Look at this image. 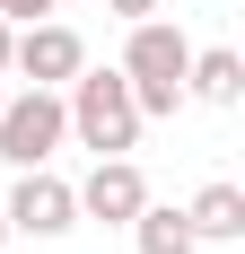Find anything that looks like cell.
Here are the masks:
<instances>
[{
    "instance_id": "52a82bcc",
    "label": "cell",
    "mask_w": 245,
    "mask_h": 254,
    "mask_svg": "<svg viewBox=\"0 0 245 254\" xmlns=\"http://www.w3.org/2000/svg\"><path fill=\"white\" fill-rule=\"evenodd\" d=\"M184 219H193L201 246H237V237H245V193L219 176V184H201L193 202H184Z\"/></svg>"
},
{
    "instance_id": "5b68a950",
    "label": "cell",
    "mask_w": 245,
    "mask_h": 254,
    "mask_svg": "<svg viewBox=\"0 0 245 254\" xmlns=\"http://www.w3.org/2000/svg\"><path fill=\"white\" fill-rule=\"evenodd\" d=\"M9 237H70L79 228V193L53 167H18V184H9Z\"/></svg>"
},
{
    "instance_id": "4fadbf2b",
    "label": "cell",
    "mask_w": 245,
    "mask_h": 254,
    "mask_svg": "<svg viewBox=\"0 0 245 254\" xmlns=\"http://www.w3.org/2000/svg\"><path fill=\"white\" fill-rule=\"evenodd\" d=\"M0 246H9V210H0Z\"/></svg>"
},
{
    "instance_id": "8992f818",
    "label": "cell",
    "mask_w": 245,
    "mask_h": 254,
    "mask_svg": "<svg viewBox=\"0 0 245 254\" xmlns=\"http://www.w3.org/2000/svg\"><path fill=\"white\" fill-rule=\"evenodd\" d=\"M70 193H79V219H97V228H131V210L149 202V176L131 167V158H97L88 184H70Z\"/></svg>"
},
{
    "instance_id": "5bb4252c",
    "label": "cell",
    "mask_w": 245,
    "mask_h": 254,
    "mask_svg": "<svg viewBox=\"0 0 245 254\" xmlns=\"http://www.w3.org/2000/svg\"><path fill=\"white\" fill-rule=\"evenodd\" d=\"M0 97H9V88H0Z\"/></svg>"
},
{
    "instance_id": "3957f363",
    "label": "cell",
    "mask_w": 245,
    "mask_h": 254,
    "mask_svg": "<svg viewBox=\"0 0 245 254\" xmlns=\"http://www.w3.org/2000/svg\"><path fill=\"white\" fill-rule=\"evenodd\" d=\"M61 140H70L61 88H18V97H0V158H9V167H53Z\"/></svg>"
},
{
    "instance_id": "ba28073f",
    "label": "cell",
    "mask_w": 245,
    "mask_h": 254,
    "mask_svg": "<svg viewBox=\"0 0 245 254\" xmlns=\"http://www.w3.org/2000/svg\"><path fill=\"white\" fill-rule=\"evenodd\" d=\"M237 97H245V62L228 44H210V53L184 62V105H237Z\"/></svg>"
},
{
    "instance_id": "9c48e42d",
    "label": "cell",
    "mask_w": 245,
    "mask_h": 254,
    "mask_svg": "<svg viewBox=\"0 0 245 254\" xmlns=\"http://www.w3.org/2000/svg\"><path fill=\"white\" fill-rule=\"evenodd\" d=\"M131 246L140 254H201V237H193V219L175 202H140L131 210Z\"/></svg>"
},
{
    "instance_id": "30bf717a",
    "label": "cell",
    "mask_w": 245,
    "mask_h": 254,
    "mask_svg": "<svg viewBox=\"0 0 245 254\" xmlns=\"http://www.w3.org/2000/svg\"><path fill=\"white\" fill-rule=\"evenodd\" d=\"M105 9H114V18L131 26V18H158V9H167V0H105Z\"/></svg>"
},
{
    "instance_id": "277c9868",
    "label": "cell",
    "mask_w": 245,
    "mask_h": 254,
    "mask_svg": "<svg viewBox=\"0 0 245 254\" xmlns=\"http://www.w3.org/2000/svg\"><path fill=\"white\" fill-rule=\"evenodd\" d=\"M79 62H88V44H79V26H61V18H26L18 35H9V79H26V88H70Z\"/></svg>"
},
{
    "instance_id": "6da1fadb",
    "label": "cell",
    "mask_w": 245,
    "mask_h": 254,
    "mask_svg": "<svg viewBox=\"0 0 245 254\" xmlns=\"http://www.w3.org/2000/svg\"><path fill=\"white\" fill-rule=\"evenodd\" d=\"M61 114H70V140L97 149V158H131V149H140V123H149L140 105H131V79H122V70H88V62H79Z\"/></svg>"
},
{
    "instance_id": "8fae6325",
    "label": "cell",
    "mask_w": 245,
    "mask_h": 254,
    "mask_svg": "<svg viewBox=\"0 0 245 254\" xmlns=\"http://www.w3.org/2000/svg\"><path fill=\"white\" fill-rule=\"evenodd\" d=\"M44 9H53V0H0V18H9V26H18V18H44Z\"/></svg>"
},
{
    "instance_id": "7c38bea8",
    "label": "cell",
    "mask_w": 245,
    "mask_h": 254,
    "mask_svg": "<svg viewBox=\"0 0 245 254\" xmlns=\"http://www.w3.org/2000/svg\"><path fill=\"white\" fill-rule=\"evenodd\" d=\"M9 35H18V26H9V18H0V79H9Z\"/></svg>"
},
{
    "instance_id": "7a4b0ae2",
    "label": "cell",
    "mask_w": 245,
    "mask_h": 254,
    "mask_svg": "<svg viewBox=\"0 0 245 254\" xmlns=\"http://www.w3.org/2000/svg\"><path fill=\"white\" fill-rule=\"evenodd\" d=\"M184 62H193V35L167 18H131V44H122L114 70L131 79V105L140 114H175L184 105Z\"/></svg>"
},
{
    "instance_id": "9a60e30c",
    "label": "cell",
    "mask_w": 245,
    "mask_h": 254,
    "mask_svg": "<svg viewBox=\"0 0 245 254\" xmlns=\"http://www.w3.org/2000/svg\"><path fill=\"white\" fill-rule=\"evenodd\" d=\"M53 9H61V0H53Z\"/></svg>"
}]
</instances>
